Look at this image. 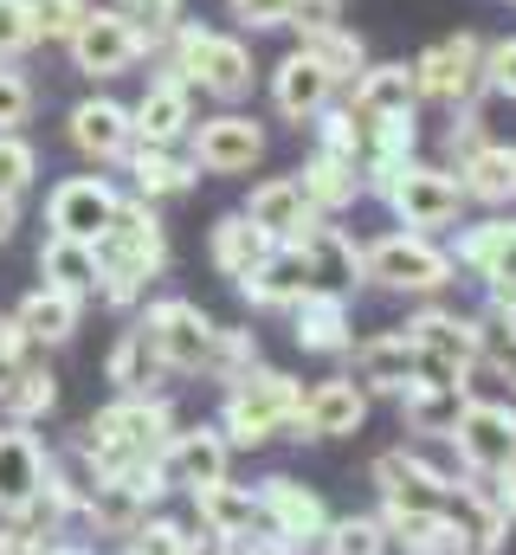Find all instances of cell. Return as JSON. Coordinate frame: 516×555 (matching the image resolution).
<instances>
[{"instance_id":"cell-1","label":"cell","mask_w":516,"mask_h":555,"mask_svg":"<svg viewBox=\"0 0 516 555\" xmlns=\"http://www.w3.org/2000/svg\"><path fill=\"white\" fill-rule=\"evenodd\" d=\"M168 439H175V408L162 395H124V401H111L104 414L85 420V439H78L85 491L91 485H124L136 472H149Z\"/></svg>"},{"instance_id":"cell-2","label":"cell","mask_w":516,"mask_h":555,"mask_svg":"<svg viewBox=\"0 0 516 555\" xmlns=\"http://www.w3.org/2000/svg\"><path fill=\"white\" fill-rule=\"evenodd\" d=\"M91 253H98V297L111 310H129L168 266V233L155 220V201H124Z\"/></svg>"},{"instance_id":"cell-3","label":"cell","mask_w":516,"mask_h":555,"mask_svg":"<svg viewBox=\"0 0 516 555\" xmlns=\"http://www.w3.org/2000/svg\"><path fill=\"white\" fill-rule=\"evenodd\" d=\"M168 78H181L188 91H207L220 104L253 91V46L233 33H207L194 20H181L168 33Z\"/></svg>"},{"instance_id":"cell-4","label":"cell","mask_w":516,"mask_h":555,"mask_svg":"<svg viewBox=\"0 0 516 555\" xmlns=\"http://www.w3.org/2000/svg\"><path fill=\"white\" fill-rule=\"evenodd\" d=\"M297 408H304V388L278 369H246L240 382H227V408H220V433L227 446H265L278 433L297 426Z\"/></svg>"},{"instance_id":"cell-5","label":"cell","mask_w":516,"mask_h":555,"mask_svg":"<svg viewBox=\"0 0 516 555\" xmlns=\"http://www.w3.org/2000/svg\"><path fill=\"white\" fill-rule=\"evenodd\" d=\"M136 330H142V343L155 349L162 375H207V356H214L220 323H214L201 304H188V297H162V304H149V310L136 317Z\"/></svg>"},{"instance_id":"cell-6","label":"cell","mask_w":516,"mask_h":555,"mask_svg":"<svg viewBox=\"0 0 516 555\" xmlns=\"http://www.w3.org/2000/svg\"><path fill=\"white\" fill-rule=\"evenodd\" d=\"M362 278L382 291H407V297H433L452 284V253H439L426 233H387L362 253Z\"/></svg>"},{"instance_id":"cell-7","label":"cell","mask_w":516,"mask_h":555,"mask_svg":"<svg viewBox=\"0 0 516 555\" xmlns=\"http://www.w3.org/2000/svg\"><path fill=\"white\" fill-rule=\"evenodd\" d=\"M65 52H72V65L85 78H124L129 65L149 52V33L136 20H124L117 7H85V20L72 26Z\"/></svg>"},{"instance_id":"cell-8","label":"cell","mask_w":516,"mask_h":555,"mask_svg":"<svg viewBox=\"0 0 516 555\" xmlns=\"http://www.w3.org/2000/svg\"><path fill=\"white\" fill-rule=\"evenodd\" d=\"M382 201L394 207V220L407 233H433V227H452L459 207H465V188L446 175V168H426V162H407L382 181Z\"/></svg>"},{"instance_id":"cell-9","label":"cell","mask_w":516,"mask_h":555,"mask_svg":"<svg viewBox=\"0 0 516 555\" xmlns=\"http://www.w3.org/2000/svg\"><path fill=\"white\" fill-rule=\"evenodd\" d=\"M413 85H420V98H433V104H472L478 91H485V39L478 33H452V39H439V46H426L420 59H413Z\"/></svg>"},{"instance_id":"cell-10","label":"cell","mask_w":516,"mask_h":555,"mask_svg":"<svg viewBox=\"0 0 516 555\" xmlns=\"http://www.w3.org/2000/svg\"><path fill=\"white\" fill-rule=\"evenodd\" d=\"M452 446H459V465L472 478H498L516 452V408L511 401H465L459 426H452Z\"/></svg>"},{"instance_id":"cell-11","label":"cell","mask_w":516,"mask_h":555,"mask_svg":"<svg viewBox=\"0 0 516 555\" xmlns=\"http://www.w3.org/2000/svg\"><path fill=\"white\" fill-rule=\"evenodd\" d=\"M253 498H258V524H265V537H271V543H284V550L323 543L330 511H323V498H317L310 485H297V478H265Z\"/></svg>"},{"instance_id":"cell-12","label":"cell","mask_w":516,"mask_h":555,"mask_svg":"<svg viewBox=\"0 0 516 555\" xmlns=\"http://www.w3.org/2000/svg\"><path fill=\"white\" fill-rule=\"evenodd\" d=\"M117 207H124V194H117L104 175H72V181H59V188H52L46 220H52V233H59V240L98 246V233L117 220Z\"/></svg>"},{"instance_id":"cell-13","label":"cell","mask_w":516,"mask_h":555,"mask_svg":"<svg viewBox=\"0 0 516 555\" xmlns=\"http://www.w3.org/2000/svg\"><path fill=\"white\" fill-rule=\"evenodd\" d=\"M362 420H369V388L356 375H336V382H317L304 395L291 433L297 439H349V433H362Z\"/></svg>"},{"instance_id":"cell-14","label":"cell","mask_w":516,"mask_h":555,"mask_svg":"<svg viewBox=\"0 0 516 555\" xmlns=\"http://www.w3.org/2000/svg\"><path fill=\"white\" fill-rule=\"evenodd\" d=\"M65 137H72V149L85 162H124L136 149V124H129V111L117 98H85V104H72Z\"/></svg>"},{"instance_id":"cell-15","label":"cell","mask_w":516,"mask_h":555,"mask_svg":"<svg viewBox=\"0 0 516 555\" xmlns=\"http://www.w3.org/2000/svg\"><path fill=\"white\" fill-rule=\"evenodd\" d=\"M258 155H265V130L240 111H220L194 130V168H207V175H246Z\"/></svg>"},{"instance_id":"cell-16","label":"cell","mask_w":516,"mask_h":555,"mask_svg":"<svg viewBox=\"0 0 516 555\" xmlns=\"http://www.w3.org/2000/svg\"><path fill=\"white\" fill-rule=\"evenodd\" d=\"M46 465H52V452L39 446L33 426H0V517H20L39 498Z\"/></svg>"},{"instance_id":"cell-17","label":"cell","mask_w":516,"mask_h":555,"mask_svg":"<svg viewBox=\"0 0 516 555\" xmlns=\"http://www.w3.org/2000/svg\"><path fill=\"white\" fill-rule=\"evenodd\" d=\"M227 459H233V446H227L220 426H188V433H175L162 446V478L201 491V485H220L227 478Z\"/></svg>"},{"instance_id":"cell-18","label":"cell","mask_w":516,"mask_h":555,"mask_svg":"<svg viewBox=\"0 0 516 555\" xmlns=\"http://www.w3.org/2000/svg\"><path fill=\"white\" fill-rule=\"evenodd\" d=\"M291 246L304 253V266H310V284H317V291H336V297H349V291L362 284V253H356V240H349L343 227H323V220H310V227H304Z\"/></svg>"},{"instance_id":"cell-19","label":"cell","mask_w":516,"mask_h":555,"mask_svg":"<svg viewBox=\"0 0 516 555\" xmlns=\"http://www.w3.org/2000/svg\"><path fill=\"white\" fill-rule=\"evenodd\" d=\"M349 356H356V382H362V388L400 395V388L420 382V349H413L407 330H375V336L349 343Z\"/></svg>"},{"instance_id":"cell-20","label":"cell","mask_w":516,"mask_h":555,"mask_svg":"<svg viewBox=\"0 0 516 555\" xmlns=\"http://www.w3.org/2000/svg\"><path fill=\"white\" fill-rule=\"evenodd\" d=\"M330 98H336V78H330L304 46L271 72V104H278V117H284V124H310V117H323V111H330Z\"/></svg>"},{"instance_id":"cell-21","label":"cell","mask_w":516,"mask_h":555,"mask_svg":"<svg viewBox=\"0 0 516 555\" xmlns=\"http://www.w3.org/2000/svg\"><path fill=\"white\" fill-rule=\"evenodd\" d=\"M129 124H136V142L175 149V142L194 130V91H188L181 78H155V85L142 91V104L129 111Z\"/></svg>"},{"instance_id":"cell-22","label":"cell","mask_w":516,"mask_h":555,"mask_svg":"<svg viewBox=\"0 0 516 555\" xmlns=\"http://www.w3.org/2000/svg\"><path fill=\"white\" fill-rule=\"evenodd\" d=\"M240 214L253 220L265 240H278V246H291V240L317 220V214H310V201H304V188H297V175H271V181H258Z\"/></svg>"},{"instance_id":"cell-23","label":"cell","mask_w":516,"mask_h":555,"mask_svg":"<svg viewBox=\"0 0 516 555\" xmlns=\"http://www.w3.org/2000/svg\"><path fill=\"white\" fill-rule=\"evenodd\" d=\"M291 336H297V349H310V356H349V343H356V330H349V297H336V291H310V297H297L291 304Z\"/></svg>"},{"instance_id":"cell-24","label":"cell","mask_w":516,"mask_h":555,"mask_svg":"<svg viewBox=\"0 0 516 555\" xmlns=\"http://www.w3.org/2000/svg\"><path fill=\"white\" fill-rule=\"evenodd\" d=\"M194 517H201V530L207 537H220V543H253L258 530V498L246 485H233V478H220V485H201L194 491Z\"/></svg>"},{"instance_id":"cell-25","label":"cell","mask_w":516,"mask_h":555,"mask_svg":"<svg viewBox=\"0 0 516 555\" xmlns=\"http://www.w3.org/2000/svg\"><path fill=\"white\" fill-rule=\"evenodd\" d=\"M317 284H310V266H304V253L297 246H271V259L258 266V272L240 278V297L258 304V310H291L297 297H310Z\"/></svg>"},{"instance_id":"cell-26","label":"cell","mask_w":516,"mask_h":555,"mask_svg":"<svg viewBox=\"0 0 516 555\" xmlns=\"http://www.w3.org/2000/svg\"><path fill=\"white\" fill-rule=\"evenodd\" d=\"M459 188H465V201L511 207L516 201V149L511 142H478V149L459 162Z\"/></svg>"},{"instance_id":"cell-27","label":"cell","mask_w":516,"mask_h":555,"mask_svg":"<svg viewBox=\"0 0 516 555\" xmlns=\"http://www.w3.org/2000/svg\"><path fill=\"white\" fill-rule=\"evenodd\" d=\"M297 188H304L310 214H343V207L362 194V168L343 162V155H330V149H317V155L297 168Z\"/></svg>"},{"instance_id":"cell-28","label":"cell","mask_w":516,"mask_h":555,"mask_svg":"<svg viewBox=\"0 0 516 555\" xmlns=\"http://www.w3.org/2000/svg\"><path fill=\"white\" fill-rule=\"evenodd\" d=\"M39 278H46V291H59V297H98V253L91 246H78V240H46L39 246Z\"/></svg>"},{"instance_id":"cell-29","label":"cell","mask_w":516,"mask_h":555,"mask_svg":"<svg viewBox=\"0 0 516 555\" xmlns=\"http://www.w3.org/2000/svg\"><path fill=\"white\" fill-rule=\"evenodd\" d=\"M271 246H278V240H265L246 214H227V220L214 227V240H207V253H214V272L233 278V284H240L246 272H258V266L271 259Z\"/></svg>"},{"instance_id":"cell-30","label":"cell","mask_w":516,"mask_h":555,"mask_svg":"<svg viewBox=\"0 0 516 555\" xmlns=\"http://www.w3.org/2000/svg\"><path fill=\"white\" fill-rule=\"evenodd\" d=\"M459 408H465V388H433V382L400 388V426L420 433V439H452Z\"/></svg>"},{"instance_id":"cell-31","label":"cell","mask_w":516,"mask_h":555,"mask_svg":"<svg viewBox=\"0 0 516 555\" xmlns=\"http://www.w3.org/2000/svg\"><path fill=\"white\" fill-rule=\"evenodd\" d=\"M78 317H85V304H78V297H59V291H46V284H39V291L13 310V323H20L39 349L72 343V336H78Z\"/></svg>"},{"instance_id":"cell-32","label":"cell","mask_w":516,"mask_h":555,"mask_svg":"<svg viewBox=\"0 0 516 555\" xmlns=\"http://www.w3.org/2000/svg\"><path fill=\"white\" fill-rule=\"evenodd\" d=\"M52 408H59V382H52L46 362L7 369V382H0V414H7V426H33V420H46Z\"/></svg>"},{"instance_id":"cell-33","label":"cell","mask_w":516,"mask_h":555,"mask_svg":"<svg viewBox=\"0 0 516 555\" xmlns=\"http://www.w3.org/2000/svg\"><path fill=\"white\" fill-rule=\"evenodd\" d=\"M413 104H420L413 65H369L356 85V117H413Z\"/></svg>"},{"instance_id":"cell-34","label":"cell","mask_w":516,"mask_h":555,"mask_svg":"<svg viewBox=\"0 0 516 555\" xmlns=\"http://www.w3.org/2000/svg\"><path fill=\"white\" fill-rule=\"evenodd\" d=\"M124 162H129V175H136V194H142V201H162V194H188V188H194V175H201L194 162H175L168 149H149V142H136Z\"/></svg>"},{"instance_id":"cell-35","label":"cell","mask_w":516,"mask_h":555,"mask_svg":"<svg viewBox=\"0 0 516 555\" xmlns=\"http://www.w3.org/2000/svg\"><path fill=\"white\" fill-rule=\"evenodd\" d=\"M104 375L124 388V395H149V382H162V362H155V349L142 343V330L129 323L124 336L111 343V362H104Z\"/></svg>"},{"instance_id":"cell-36","label":"cell","mask_w":516,"mask_h":555,"mask_svg":"<svg viewBox=\"0 0 516 555\" xmlns=\"http://www.w3.org/2000/svg\"><path fill=\"white\" fill-rule=\"evenodd\" d=\"M304 52L343 85V78H356L362 72V39L349 33V26H323V33H304Z\"/></svg>"},{"instance_id":"cell-37","label":"cell","mask_w":516,"mask_h":555,"mask_svg":"<svg viewBox=\"0 0 516 555\" xmlns=\"http://www.w3.org/2000/svg\"><path fill=\"white\" fill-rule=\"evenodd\" d=\"M323 550L330 555H387V524L382 517H336L323 530Z\"/></svg>"},{"instance_id":"cell-38","label":"cell","mask_w":516,"mask_h":555,"mask_svg":"<svg viewBox=\"0 0 516 555\" xmlns=\"http://www.w3.org/2000/svg\"><path fill=\"white\" fill-rule=\"evenodd\" d=\"M33 175H39V149L20 137V130H0V194L20 201L33 188Z\"/></svg>"},{"instance_id":"cell-39","label":"cell","mask_w":516,"mask_h":555,"mask_svg":"<svg viewBox=\"0 0 516 555\" xmlns=\"http://www.w3.org/2000/svg\"><path fill=\"white\" fill-rule=\"evenodd\" d=\"M246 369H258V336L253 330H220L214 336V356H207V375L214 382H240Z\"/></svg>"},{"instance_id":"cell-40","label":"cell","mask_w":516,"mask_h":555,"mask_svg":"<svg viewBox=\"0 0 516 555\" xmlns=\"http://www.w3.org/2000/svg\"><path fill=\"white\" fill-rule=\"evenodd\" d=\"M39 46V0H0V65Z\"/></svg>"},{"instance_id":"cell-41","label":"cell","mask_w":516,"mask_h":555,"mask_svg":"<svg viewBox=\"0 0 516 555\" xmlns=\"http://www.w3.org/2000/svg\"><path fill=\"white\" fill-rule=\"evenodd\" d=\"M188 543H194V537H188L175 517H142L124 537V555H188Z\"/></svg>"},{"instance_id":"cell-42","label":"cell","mask_w":516,"mask_h":555,"mask_svg":"<svg viewBox=\"0 0 516 555\" xmlns=\"http://www.w3.org/2000/svg\"><path fill=\"white\" fill-rule=\"evenodd\" d=\"M111 7L149 33V46H155V39H168V33L181 26V0H111Z\"/></svg>"},{"instance_id":"cell-43","label":"cell","mask_w":516,"mask_h":555,"mask_svg":"<svg viewBox=\"0 0 516 555\" xmlns=\"http://www.w3.org/2000/svg\"><path fill=\"white\" fill-rule=\"evenodd\" d=\"M227 13H233L240 26H253V33H271V26H291L297 0H227Z\"/></svg>"},{"instance_id":"cell-44","label":"cell","mask_w":516,"mask_h":555,"mask_svg":"<svg viewBox=\"0 0 516 555\" xmlns=\"http://www.w3.org/2000/svg\"><path fill=\"white\" fill-rule=\"evenodd\" d=\"M26 117H33V85L13 65H0V130H20Z\"/></svg>"},{"instance_id":"cell-45","label":"cell","mask_w":516,"mask_h":555,"mask_svg":"<svg viewBox=\"0 0 516 555\" xmlns=\"http://www.w3.org/2000/svg\"><path fill=\"white\" fill-rule=\"evenodd\" d=\"M485 85H491L498 98H516V39L485 46Z\"/></svg>"},{"instance_id":"cell-46","label":"cell","mask_w":516,"mask_h":555,"mask_svg":"<svg viewBox=\"0 0 516 555\" xmlns=\"http://www.w3.org/2000/svg\"><path fill=\"white\" fill-rule=\"evenodd\" d=\"M291 26H297V33H323V26H343V0H297Z\"/></svg>"},{"instance_id":"cell-47","label":"cell","mask_w":516,"mask_h":555,"mask_svg":"<svg viewBox=\"0 0 516 555\" xmlns=\"http://www.w3.org/2000/svg\"><path fill=\"white\" fill-rule=\"evenodd\" d=\"M478 142H485V111L465 104V117H452V130H446V149H452V155H472Z\"/></svg>"},{"instance_id":"cell-48","label":"cell","mask_w":516,"mask_h":555,"mask_svg":"<svg viewBox=\"0 0 516 555\" xmlns=\"http://www.w3.org/2000/svg\"><path fill=\"white\" fill-rule=\"evenodd\" d=\"M498 375L516 388V330H504V343H498Z\"/></svg>"},{"instance_id":"cell-49","label":"cell","mask_w":516,"mask_h":555,"mask_svg":"<svg viewBox=\"0 0 516 555\" xmlns=\"http://www.w3.org/2000/svg\"><path fill=\"white\" fill-rule=\"evenodd\" d=\"M498 498H504V511L516 517V452H511V465L498 472Z\"/></svg>"},{"instance_id":"cell-50","label":"cell","mask_w":516,"mask_h":555,"mask_svg":"<svg viewBox=\"0 0 516 555\" xmlns=\"http://www.w3.org/2000/svg\"><path fill=\"white\" fill-rule=\"evenodd\" d=\"M233 555H297V550H284V543H271V537H253V543H233Z\"/></svg>"},{"instance_id":"cell-51","label":"cell","mask_w":516,"mask_h":555,"mask_svg":"<svg viewBox=\"0 0 516 555\" xmlns=\"http://www.w3.org/2000/svg\"><path fill=\"white\" fill-rule=\"evenodd\" d=\"M13 227H20V207H13V201H7V194H0V246H7V240H13Z\"/></svg>"},{"instance_id":"cell-52","label":"cell","mask_w":516,"mask_h":555,"mask_svg":"<svg viewBox=\"0 0 516 555\" xmlns=\"http://www.w3.org/2000/svg\"><path fill=\"white\" fill-rule=\"evenodd\" d=\"M188 555H233V543H220V537H201V543H188Z\"/></svg>"},{"instance_id":"cell-53","label":"cell","mask_w":516,"mask_h":555,"mask_svg":"<svg viewBox=\"0 0 516 555\" xmlns=\"http://www.w3.org/2000/svg\"><path fill=\"white\" fill-rule=\"evenodd\" d=\"M0 382H7V369H0Z\"/></svg>"}]
</instances>
